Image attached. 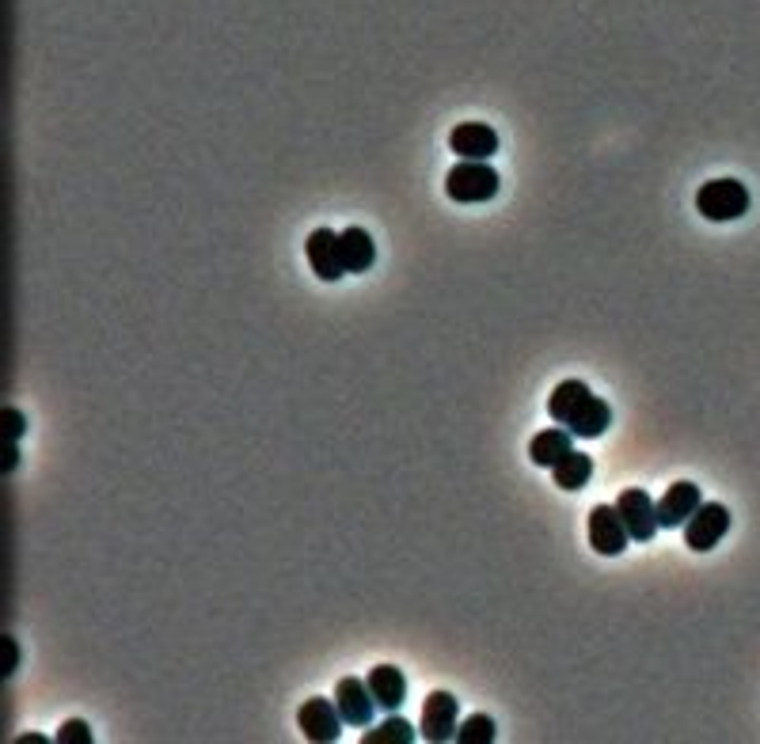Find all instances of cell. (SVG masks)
<instances>
[{
    "instance_id": "1",
    "label": "cell",
    "mask_w": 760,
    "mask_h": 744,
    "mask_svg": "<svg viewBox=\"0 0 760 744\" xmlns=\"http://www.w3.org/2000/svg\"><path fill=\"white\" fill-rule=\"evenodd\" d=\"M548 414L556 426L571 429L582 441H594L612 426V406L605 399H597L582 380H563L548 399Z\"/></svg>"
},
{
    "instance_id": "2",
    "label": "cell",
    "mask_w": 760,
    "mask_h": 744,
    "mask_svg": "<svg viewBox=\"0 0 760 744\" xmlns=\"http://www.w3.org/2000/svg\"><path fill=\"white\" fill-rule=\"evenodd\" d=\"M445 194L464 205L491 202V198L499 194V172H494L487 160H460V164L445 175Z\"/></svg>"
},
{
    "instance_id": "3",
    "label": "cell",
    "mask_w": 760,
    "mask_h": 744,
    "mask_svg": "<svg viewBox=\"0 0 760 744\" xmlns=\"http://www.w3.org/2000/svg\"><path fill=\"white\" fill-rule=\"evenodd\" d=\"M695 210L708 221H738L749 213V190L738 179H711L695 190Z\"/></svg>"
},
{
    "instance_id": "4",
    "label": "cell",
    "mask_w": 760,
    "mask_h": 744,
    "mask_svg": "<svg viewBox=\"0 0 760 744\" xmlns=\"http://www.w3.org/2000/svg\"><path fill=\"white\" fill-rule=\"evenodd\" d=\"M616 509H620L623 524H628V535L635 543H651L654 532H658V506H654V498L646 491H639V486H631V491H623L620 498H616Z\"/></svg>"
},
{
    "instance_id": "5",
    "label": "cell",
    "mask_w": 760,
    "mask_h": 744,
    "mask_svg": "<svg viewBox=\"0 0 760 744\" xmlns=\"http://www.w3.org/2000/svg\"><path fill=\"white\" fill-rule=\"evenodd\" d=\"M628 524H623L620 509L616 506H594L589 509V547L597 555L612 558V555H623L628 551Z\"/></svg>"
},
{
    "instance_id": "6",
    "label": "cell",
    "mask_w": 760,
    "mask_h": 744,
    "mask_svg": "<svg viewBox=\"0 0 760 744\" xmlns=\"http://www.w3.org/2000/svg\"><path fill=\"white\" fill-rule=\"evenodd\" d=\"M456 699L449 692H430L426 702H422V718H419V737L430 744H445L456 741Z\"/></svg>"
},
{
    "instance_id": "7",
    "label": "cell",
    "mask_w": 760,
    "mask_h": 744,
    "mask_svg": "<svg viewBox=\"0 0 760 744\" xmlns=\"http://www.w3.org/2000/svg\"><path fill=\"white\" fill-rule=\"evenodd\" d=\"M726 528H730V509L718 506V501H703L700 509H695L692 517H688L685 524V543L692 551H711L718 540L726 535Z\"/></svg>"
},
{
    "instance_id": "8",
    "label": "cell",
    "mask_w": 760,
    "mask_h": 744,
    "mask_svg": "<svg viewBox=\"0 0 760 744\" xmlns=\"http://www.w3.org/2000/svg\"><path fill=\"white\" fill-rule=\"evenodd\" d=\"M297 725L312 744H331V741H339L347 722H342L335 699H304L297 710Z\"/></svg>"
},
{
    "instance_id": "9",
    "label": "cell",
    "mask_w": 760,
    "mask_h": 744,
    "mask_svg": "<svg viewBox=\"0 0 760 744\" xmlns=\"http://www.w3.org/2000/svg\"><path fill=\"white\" fill-rule=\"evenodd\" d=\"M335 707H339L347 725H358V730L370 725L373 715H377V699H373V692H370V680H358V676L339 680V687H335Z\"/></svg>"
},
{
    "instance_id": "10",
    "label": "cell",
    "mask_w": 760,
    "mask_h": 744,
    "mask_svg": "<svg viewBox=\"0 0 760 744\" xmlns=\"http://www.w3.org/2000/svg\"><path fill=\"white\" fill-rule=\"evenodd\" d=\"M304 255H308V267L319 282H339L347 270H342V259H339V236L331 228H316L304 244Z\"/></svg>"
},
{
    "instance_id": "11",
    "label": "cell",
    "mask_w": 760,
    "mask_h": 744,
    "mask_svg": "<svg viewBox=\"0 0 760 744\" xmlns=\"http://www.w3.org/2000/svg\"><path fill=\"white\" fill-rule=\"evenodd\" d=\"M654 506H658V524H662V528H685L688 517H692L695 509L703 506L700 486L688 483V479H681V483L669 486V491L662 494V498L654 501Z\"/></svg>"
},
{
    "instance_id": "12",
    "label": "cell",
    "mask_w": 760,
    "mask_h": 744,
    "mask_svg": "<svg viewBox=\"0 0 760 744\" xmlns=\"http://www.w3.org/2000/svg\"><path fill=\"white\" fill-rule=\"evenodd\" d=\"M449 149L460 160H491L499 152V133L487 122H460L449 133Z\"/></svg>"
},
{
    "instance_id": "13",
    "label": "cell",
    "mask_w": 760,
    "mask_h": 744,
    "mask_svg": "<svg viewBox=\"0 0 760 744\" xmlns=\"http://www.w3.org/2000/svg\"><path fill=\"white\" fill-rule=\"evenodd\" d=\"M339 259H342V270L347 274H365V270L377 262V244L365 228H347L339 232Z\"/></svg>"
},
{
    "instance_id": "14",
    "label": "cell",
    "mask_w": 760,
    "mask_h": 744,
    "mask_svg": "<svg viewBox=\"0 0 760 744\" xmlns=\"http://www.w3.org/2000/svg\"><path fill=\"white\" fill-rule=\"evenodd\" d=\"M370 692H373V699H377V707L381 710H388V715H396L399 707H404V699H407V676H404V669H396V665H377V669H370Z\"/></svg>"
},
{
    "instance_id": "15",
    "label": "cell",
    "mask_w": 760,
    "mask_h": 744,
    "mask_svg": "<svg viewBox=\"0 0 760 744\" xmlns=\"http://www.w3.org/2000/svg\"><path fill=\"white\" fill-rule=\"evenodd\" d=\"M571 441H574V434H571V429H563V426L540 429V434L529 441V460L536 463V468L551 471L566 452H571Z\"/></svg>"
},
{
    "instance_id": "16",
    "label": "cell",
    "mask_w": 760,
    "mask_h": 744,
    "mask_svg": "<svg viewBox=\"0 0 760 744\" xmlns=\"http://www.w3.org/2000/svg\"><path fill=\"white\" fill-rule=\"evenodd\" d=\"M589 475H594V456L578 452V448H571V452L551 468V479H556V486H563V491H582V486L589 483Z\"/></svg>"
},
{
    "instance_id": "17",
    "label": "cell",
    "mask_w": 760,
    "mask_h": 744,
    "mask_svg": "<svg viewBox=\"0 0 760 744\" xmlns=\"http://www.w3.org/2000/svg\"><path fill=\"white\" fill-rule=\"evenodd\" d=\"M414 737H419V730H414L407 718H396L391 715L388 722H381L377 730H370L362 737V744H414Z\"/></svg>"
},
{
    "instance_id": "18",
    "label": "cell",
    "mask_w": 760,
    "mask_h": 744,
    "mask_svg": "<svg viewBox=\"0 0 760 744\" xmlns=\"http://www.w3.org/2000/svg\"><path fill=\"white\" fill-rule=\"evenodd\" d=\"M460 744H494V718L491 715H471L468 722L456 730Z\"/></svg>"
},
{
    "instance_id": "19",
    "label": "cell",
    "mask_w": 760,
    "mask_h": 744,
    "mask_svg": "<svg viewBox=\"0 0 760 744\" xmlns=\"http://www.w3.org/2000/svg\"><path fill=\"white\" fill-rule=\"evenodd\" d=\"M54 744H92V730H87V722H80V718H69L58 730Z\"/></svg>"
},
{
    "instance_id": "20",
    "label": "cell",
    "mask_w": 760,
    "mask_h": 744,
    "mask_svg": "<svg viewBox=\"0 0 760 744\" xmlns=\"http://www.w3.org/2000/svg\"><path fill=\"white\" fill-rule=\"evenodd\" d=\"M0 422H4V441H20L23 437V414L15 411V406H4V411H0Z\"/></svg>"
},
{
    "instance_id": "21",
    "label": "cell",
    "mask_w": 760,
    "mask_h": 744,
    "mask_svg": "<svg viewBox=\"0 0 760 744\" xmlns=\"http://www.w3.org/2000/svg\"><path fill=\"white\" fill-rule=\"evenodd\" d=\"M0 646H4V669L0 672H4V676H15V669H20V646H15L12 635H4V642Z\"/></svg>"
},
{
    "instance_id": "22",
    "label": "cell",
    "mask_w": 760,
    "mask_h": 744,
    "mask_svg": "<svg viewBox=\"0 0 760 744\" xmlns=\"http://www.w3.org/2000/svg\"><path fill=\"white\" fill-rule=\"evenodd\" d=\"M4 456H8V460H4V475H12V468H15V463H20V452H15V441H4Z\"/></svg>"
},
{
    "instance_id": "23",
    "label": "cell",
    "mask_w": 760,
    "mask_h": 744,
    "mask_svg": "<svg viewBox=\"0 0 760 744\" xmlns=\"http://www.w3.org/2000/svg\"><path fill=\"white\" fill-rule=\"evenodd\" d=\"M15 744H46V737H38V733H27V737H20Z\"/></svg>"
}]
</instances>
